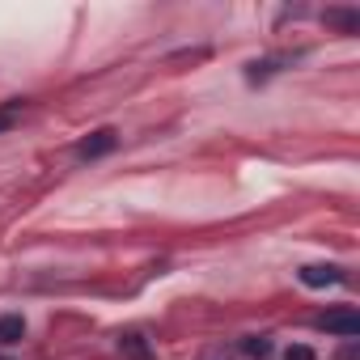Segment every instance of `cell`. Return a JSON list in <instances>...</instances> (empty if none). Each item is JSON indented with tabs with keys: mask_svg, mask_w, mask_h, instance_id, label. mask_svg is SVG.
<instances>
[{
	"mask_svg": "<svg viewBox=\"0 0 360 360\" xmlns=\"http://www.w3.org/2000/svg\"><path fill=\"white\" fill-rule=\"evenodd\" d=\"M318 326H322V330H330V335H343V339H352V335H360V314H356L352 305H343V309H330V314H322V318H318Z\"/></svg>",
	"mask_w": 360,
	"mask_h": 360,
	"instance_id": "6da1fadb",
	"label": "cell"
},
{
	"mask_svg": "<svg viewBox=\"0 0 360 360\" xmlns=\"http://www.w3.org/2000/svg\"><path fill=\"white\" fill-rule=\"evenodd\" d=\"M343 276H339V267H330V263H309V267H301V284L305 288H330V284H339Z\"/></svg>",
	"mask_w": 360,
	"mask_h": 360,
	"instance_id": "7a4b0ae2",
	"label": "cell"
},
{
	"mask_svg": "<svg viewBox=\"0 0 360 360\" xmlns=\"http://www.w3.org/2000/svg\"><path fill=\"white\" fill-rule=\"evenodd\" d=\"M110 148H115V131H94L89 140H81V148H77V153H81L85 161H94V157H106Z\"/></svg>",
	"mask_w": 360,
	"mask_h": 360,
	"instance_id": "3957f363",
	"label": "cell"
},
{
	"mask_svg": "<svg viewBox=\"0 0 360 360\" xmlns=\"http://www.w3.org/2000/svg\"><path fill=\"white\" fill-rule=\"evenodd\" d=\"M26 335V322L18 318V314H5V318H0V343H18Z\"/></svg>",
	"mask_w": 360,
	"mask_h": 360,
	"instance_id": "277c9868",
	"label": "cell"
},
{
	"mask_svg": "<svg viewBox=\"0 0 360 360\" xmlns=\"http://www.w3.org/2000/svg\"><path fill=\"white\" fill-rule=\"evenodd\" d=\"M123 352H127V356H136V360H140V356H148V343H144V339H140V335H123Z\"/></svg>",
	"mask_w": 360,
	"mask_h": 360,
	"instance_id": "5b68a950",
	"label": "cell"
},
{
	"mask_svg": "<svg viewBox=\"0 0 360 360\" xmlns=\"http://www.w3.org/2000/svg\"><path fill=\"white\" fill-rule=\"evenodd\" d=\"M284 360H314V352L297 343V347H288V352H284Z\"/></svg>",
	"mask_w": 360,
	"mask_h": 360,
	"instance_id": "8992f818",
	"label": "cell"
},
{
	"mask_svg": "<svg viewBox=\"0 0 360 360\" xmlns=\"http://www.w3.org/2000/svg\"><path fill=\"white\" fill-rule=\"evenodd\" d=\"M9 127H13V106H9V110H0V131H9Z\"/></svg>",
	"mask_w": 360,
	"mask_h": 360,
	"instance_id": "52a82bcc",
	"label": "cell"
}]
</instances>
